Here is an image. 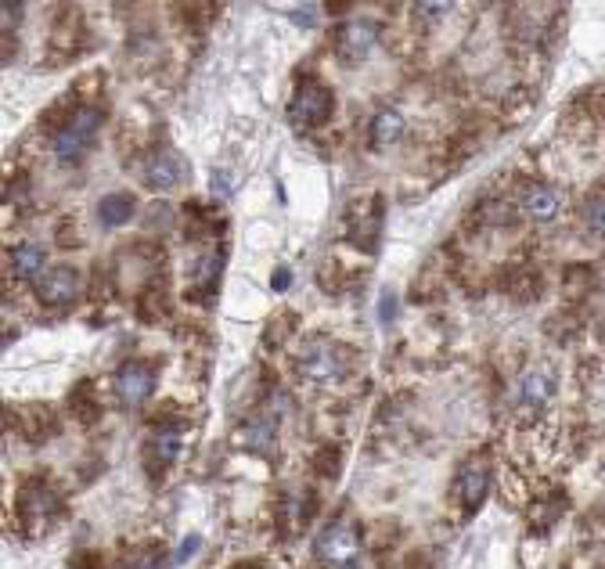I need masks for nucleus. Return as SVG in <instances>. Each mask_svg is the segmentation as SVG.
<instances>
[{
	"instance_id": "nucleus-1",
	"label": "nucleus",
	"mask_w": 605,
	"mask_h": 569,
	"mask_svg": "<svg viewBox=\"0 0 605 569\" xmlns=\"http://www.w3.org/2000/svg\"><path fill=\"white\" fill-rule=\"evenodd\" d=\"M296 368L314 386H335V382H343L350 375L353 353L343 343H332V339H314V343L303 346Z\"/></svg>"
},
{
	"instance_id": "nucleus-2",
	"label": "nucleus",
	"mask_w": 605,
	"mask_h": 569,
	"mask_svg": "<svg viewBox=\"0 0 605 569\" xmlns=\"http://www.w3.org/2000/svg\"><path fill=\"white\" fill-rule=\"evenodd\" d=\"M332 112H335V94L332 87L321 83L317 76H307V80L299 83L289 101V123L296 130H303V134L325 127L328 119H332Z\"/></svg>"
},
{
	"instance_id": "nucleus-3",
	"label": "nucleus",
	"mask_w": 605,
	"mask_h": 569,
	"mask_svg": "<svg viewBox=\"0 0 605 569\" xmlns=\"http://www.w3.org/2000/svg\"><path fill=\"white\" fill-rule=\"evenodd\" d=\"M101 123H105V109H101V105H80V109H76V116H73V123H69V127L55 137L58 163H65V166L80 163L83 155L94 148V141H98Z\"/></svg>"
},
{
	"instance_id": "nucleus-4",
	"label": "nucleus",
	"mask_w": 605,
	"mask_h": 569,
	"mask_svg": "<svg viewBox=\"0 0 605 569\" xmlns=\"http://www.w3.org/2000/svg\"><path fill=\"white\" fill-rule=\"evenodd\" d=\"M314 555L328 566L339 569H357L361 559V530L350 519H332L325 530L314 537Z\"/></svg>"
},
{
	"instance_id": "nucleus-5",
	"label": "nucleus",
	"mask_w": 605,
	"mask_h": 569,
	"mask_svg": "<svg viewBox=\"0 0 605 569\" xmlns=\"http://www.w3.org/2000/svg\"><path fill=\"white\" fill-rule=\"evenodd\" d=\"M58 508H62L58 494L40 479H33V483H26L19 490V519L29 533H44L58 519Z\"/></svg>"
},
{
	"instance_id": "nucleus-6",
	"label": "nucleus",
	"mask_w": 605,
	"mask_h": 569,
	"mask_svg": "<svg viewBox=\"0 0 605 569\" xmlns=\"http://www.w3.org/2000/svg\"><path fill=\"white\" fill-rule=\"evenodd\" d=\"M346 238L364 253H379L382 238V195H368V199L353 202L350 217H346Z\"/></svg>"
},
{
	"instance_id": "nucleus-7",
	"label": "nucleus",
	"mask_w": 605,
	"mask_h": 569,
	"mask_svg": "<svg viewBox=\"0 0 605 569\" xmlns=\"http://www.w3.org/2000/svg\"><path fill=\"white\" fill-rule=\"evenodd\" d=\"M375 40H379V26H375V19H364V15L346 19L343 26L335 29V55L343 58L346 65H357L371 55Z\"/></svg>"
},
{
	"instance_id": "nucleus-8",
	"label": "nucleus",
	"mask_w": 605,
	"mask_h": 569,
	"mask_svg": "<svg viewBox=\"0 0 605 569\" xmlns=\"http://www.w3.org/2000/svg\"><path fill=\"white\" fill-rule=\"evenodd\" d=\"M155 382H159V368L152 361H127L116 371V393L127 407H141L152 400Z\"/></svg>"
},
{
	"instance_id": "nucleus-9",
	"label": "nucleus",
	"mask_w": 605,
	"mask_h": 569,
	"mask_svg": "<svg viewBox=\"0 0 605 569\" xmlns=\"http://www.w3.org/2000/svg\"><path fill=\"white\" fill-rule=\"evenodd\" d=\"M490 479H494V472H490V461L487 458H472L461 465L458 479H454V494H458L461 508L465 512H479V505L487 501L490 494Z\"/></svg>"
},
{
	"instance_id": "nucleus-10",
	"label": "nucleus",
	"mask_w": 605,
	"mask_h": 569,
	"mask_svg": "<svg viewBox=\"0 0 605 569\" xmlns=\"http://www.w3.org/2000/svg\"><path fill=\"white\" fill-rule=\"evenodd\" d=\"M76 296H80V271L76 267L58 263L37 278V299L44 307H69Z\"/></svg>"
},
{
	"instance_id": "nucleus-11",
	"label": "nucleus",
	"mask_w": 605,
	"mask_h": 569,
	"mask_svg": "<svg viewBox=\"0 0 605 569\" xmlns=\"http://www.w3.org/2000/svg\"><path fill=\"white\" fill-rule=\"evenodd\" d=\"M184 163L181 155L170 152V148H155V152L145 155V163H141V181H145V188L152 191H170L177 188V184L184 181Z\"/></svg>"
},
{
	"instance_id": "nucleus-12",
	"label": "nucleus",
	"mask_w": 605,
	"mask_h": 569,
	"mask_svg": "<svg viewBox=\"0 0 605 569\" xmlns=\"http://www.w3.org/2000/svg\"><path fill=\"white\" fill-rule=\"evenodd\" d=\"M515 206H519V213H523L526 220H533V224H551V220L559 217L562 199H559V191L551 188V184L526 181L523 188H519V199H515Z\"/></svg>"
},
{
	"instance_id": "nucleus-13",
	"label": "nucleus",
	"mask_w": 605,
	"mask_h": 569,
	"mask_svg": "<svg viewBox=\"0 0 605 569\" xmlns=\"http://www.w3.org/2000/svg\"><path fill=\"white\" fill-rule=\"evenodd\" d=\"M177 454H181V429H177V425H166V429H159V433L145 443L148 472H152V476H163L173 461H177Z\"/></svg>"
},
{
	"instance_id": "nucleus-14",
	"label": "nucleus",
	"mask_w": 605,
	"mask_h": 569,
	"mask_svg": "<svg viewBox=\"0 0 605 569\" xmlns=\"http://www.w3.org/2000/svg\"><path fill=\"white\" fill-rule=\"evenodd\" d=\"M551 393H555V382H551L548 371H526L523 379H519V386H515V404L523 407V411H541L544 404L551 400Z\"/></svg>"
},
{
	"instance_id": "nucleus-15",
	"label": "nucleus",
	"mask_w": 605,
	"mask_h": 569,
	"mask_svg": "<svg viewBox=\"0 0 605 569\" xmlns=\"http://www.w3.org/2000/svg\"><path fill=\"white\" fill-rule=\"evenodd\" d=\"M242 443L249 447V451L256 454H271L274 447H278V415H267V411H260V415H253L249 422L242 425Z\"/></svg>"
},
{
	"instance_id": "nucleus-16",
	"label": "nucleus",
	"mask_w": 605,
	"mask_h": 569,
	"mask_svg": "<svg viewBox=\"0 0 605 569\" xmlns=\"http://www.w3.org/2000/svg\"><path fill=\"white\" fill-rule=\"evenodd\" d=\"M220 267H224V253H206L191 274V285H188V296L191 299H209L217 292L220 285Z\"/></svg>"
},
{
	"instance_id": "nucleus-17",
	"label": "nucleus",
	"mask_w": 605,
	"mask_h": 569,
	"mask_svg": "<svg viewBox=\"0 0 605 569\" xmlns=\"http://www.w3.org/2000/svg\"><path fill=\"white\" fill-rule=\"evenodd\" d=\"M400 137H404V116H400L397 109L375 112V119H371V127H368V145L389 148V145H397Z\"/></svg>"
},
{
	"instance_id": "nucleus-18",
	"label": "nucleus",
	"mask_w": 605,
	"mask_h": 569,
	"mask_svg": "<svg viewBox=\"0 0 605 569\" xmlns=\"http://www.w3.org/2000/svg\"><path fill=\"white\" fill-rule=\"evenodd\" d=\"M134 209H137V199L130 191H112L105 199L98 202V220L105 227H123L134 220Z\"/></svg>"
},
{
	"instance_id": "nucleus-19",
	"label": "nucleus",
	"mask_w": 605,
	"mask_h": 569,
	"mask_svg": "<svg viewBox=\"0 0 605 569\" xmlns=\"http://www.w3.org/2000/svg\"><path fill=\"white\" fill-rule=\"evenodd\" d=\"M11 267H15V274L19 278H33L37 281L40 274L47 271V253L40 249V245H15L11 249Z\"/></svg>"
},
{
	"instance_id": "nucleus-20",
	"label": "nucleus",
	"mask_w": 605,
	"mask_h": 569,
	"mask_svg": "<svg viewBox=\"0 0 605 569\" xmlns=\"http://www.w3.org/2000/svg\"><path fill=\"white\" fill-rule=\"evenodd\" d=\"M69 407H73V418L80 425H94L101 418V400L94 393V382H80L69 397Z\"/></svg>"
},
{
	"instance_id": "nucleus-21",
	"label": "nucleus",
	"mask_w": 605,
	"mask_h": 569,
	"mask_svg": "<svg viewBox=\"0 0 605 569\" xmlns=\"http://www.w3.org/2000/svg\"><path fill=\"white\" fill-rule=\"evenodd\" d=\"M515 209L519 206H512V202H505V199H487L476 209V217H479V224H487V227H508L515 217Z\"/></svg>"
},
{
	"instance_id": "nucleus-22",
	"label": "nucleus",
	"mask_w": 605,
	"mask_h": 569,
	"mask_svg": "<svg viewBox=\"0 0 605 569\" xmlns=\"http://www.w3.org/2000/svg\"><path fill=\"white\" fill-rule=\"evenodd\" d=\"M580 220H584V227L591 231V235L605 238V191H598V195H591V199L584 202Z\"/></svg>"
},
{
	"instance_id": "nucleus-23",
	"label": "nucleus",
	"mask_w": 605,
	"mask_h": 569,
	"mask_svg": "<svg viewBox=\"0 0 605 569\" xmlns=\"http://www.w3.org/2000/svg\"><path fill=\"white\" fill-rule=\"evenodd\" d=\"M69 569H105V559H101V551H76L73 559H69Z\"/></svg>"
},
{
	"instance_id": "nucleus-24",
	"label": "nucleus",
	"mask_w": 605,
	"mask_h": 569,
	"mask_svg": "<svg viewBox=\"0 0 605 569\" xmlns=\"http://www.w3.org/2000/svg\"><path fill=\"white\" fill-rule=\"evenodd\" d=\"M317 472H321V476L339 472V447H325V454L317 458Z\"/></svg>"
},
{
	"instance_id": "nucleus-25",
	"label": "nucleus",
	"mask_w": 605,
	"mask_h": 569,
	"mask_svg": "<svg viewBox=\"0 0 605 569\" xmlns=\"http://www.w3.org/2000/svg\"><path fill=\"white\" fill-rule=\"evenodd\" d=\"M195 551H199V537H191V541H184L181 548H177V555H173V562L181 566L184 559H191V555H195Z\"/></svg>"
},
{
	"instance_id": "nucleus-26",
	"label": "nucleus",
	"mask_w": 605,
	"mask_h": 569,
	"mask_svg": "<svg viewBox=\"0 0 605 569\" xmlns=\"http://www.w3.org/2000/svg\"><path fill=\"white\" fill-rule=\"evenodd\" d=\"M314 15H317L314 8H296V11H292V22H296V26H307V29H310V26L317 22Z\"/></svg>"
},
{
	"instance_id": "nucleus-27",
	"label": "nucleus",
	"mask_w": 605,
	"mask_h": 569,
	"mask_svg": "<svg viewBox=\"0 0 605 569\" xmlns=\"http://www.w3.org/2000/svg\"><path fill=\"white\" fill-rule=\"evenodd\" d=\"M447 4H415V15H429V19H436V15H447Z\"/></svg>"
},
{
	"instance_id": "nucleus-28",
	"label": "nucleus",
	"mask_w": 605,
	"mask_h": 569,
	"mask_svg": "<svg viewBox=\"0 0 605 569\" xmlns=\"http://www.w3.org/2000/svg\"><path fill=\"white\" fill-rule=\"evenodd\" d=\"M393 317H397V296L386 292V296H382V321H393Z\"/></svg>"
},
{
	"instance_id": "nucleus-29",
	"label": "nucleus",
	"mask_w": 605,
	"mask_h": 569,
	"mask_svg": "<svg viewBox=\"0 0 605 569\" xmlns=\"http://www.w3.org/2000/svg\"><path fill=\"white\" fill-rule=\"evenodd\" d=\"M289 278H292L289 267H278V271H274V278H271V285H274L278 292H285V289H289Z\"/></svg>"
},
{
	"instance_id": "nucleus-30",
	"label": "nucleus",
	"mask_w": 605,
	"mask_h": 569,
	"mask_svg": "<svg viewBox=\"0 0 605 569\" xmlns=\"http://www.w3.org/2000/svg\"><path fill=\"white\" fill-rule=\"evenodd\" d=\"M130 569H159V555H145V559H137Z\"/></svg>"
},
{
	"instance_id": "nucleus-31",
	"label": "nucleus",
	"mask_w": 605,
	"mask_h": 569,
	"mask_svg": "<svg viewBox=\"0 0 605 569\" xmlns=\"http://www.w3.org/2000/svg\"><path fill=\"white\" fill-rule=\"evenodd\" d=\"M400 569H433V566H429V559H418V555H415V559H407Z\"/></svg>"
},
{
	"instance_id": "nucleus-32",
	"label": "nucleus",
	"mask_w": 605,
	"mask_h": 569,
	"mask_svg": "<svg viewBox=\"0 0 605 569\" xmlns=\"http://www.w3.org/2000/svg\"><path fill=\"white\" fill-rule=\"evenodd\" d=\"M235 569H263V566H260V562H238Z\"/></svg>"
},
{
	"instance_id": "nucleus-33",
	"label": "nucleus",
	"mask_w": 605,
	"mask_h": 569,
	"mask_svg": "<svg viewBox=\"0 0 605 569\" xmlns=\"http://www.w3.org/2000/svg\"><path fill=\"white\" fill-rule=\"evenodd\" d=\"M595 332H598V339H602V343H605V317H602V321H598V328H595Z\"/></svg>"
}]
</instances>
